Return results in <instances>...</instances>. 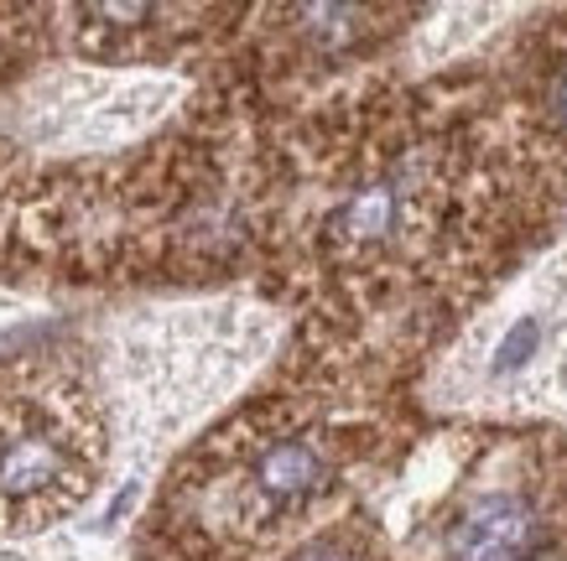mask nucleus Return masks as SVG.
Returning <instances> with one entry per match:
<instances>
[{
	"label": "nucleus",
	"mask_w": 567,
	"mask_h": 561,
	"mask_svg": "<svg viewBox=\"0 0 567 561\" xmlns=\"http://www.w3.org/2000/svg\"><path fill=\"white\" fill-rule=\"evenodd\" d=\"M84 432L63 401H37L0 416V515L63 510L84 478Z\"/></svg>",
	"instance_id": "obj_1"
},
{
	"label": "nucleus",
	"mask_w": 567,
	"mask_h": 561,
	"mask_svg": "<svg viewBox=\"0 0 567 561\" xmlns=\"http://www.w3.org/2000/svg\"><path fill=\"white\" fill-rule=\"evenodd\" d=\"M532 546L536 515L516 494H480L447 530V557L453 561H520Z\"/></svg>",
	"instance_id": "obj_2"
},
{
	"label": "nucleus",
	"mask_w": 567,
	"mask_h": 561,
	"mask_svg": "<svg viewBox=\"0 0 567 561\" xmlns=\"http://www.w3.org/2000/svg\"><path fill=\"white\" fill-rule=\"evenodd\" d=\"M318 484H323V458H318V447H308V443H281L256 463V489L266 494L271 505H297V499H308Z\"/></svg>",
	"instance_id": "obj_3"
},
{
	"label": "nucleus",
	"mask_w": 567,
	"mask_h": 561,
	"mask_svg": "<svg viewBox=\"0 0 567 561\" xmlns=\"http://www.w3.org/2000/svg\"><path fill=\"white\" fill-rule=\"evenodd\" d=\"M395 224H401V193L391 183H375V187H364V193H354L344 204V214H339L344 239H360V245L385 239Z\"/></svg>",
	"instance_id": "obj_4"
},
{
	"label": "nucleus",
	"mask_w": 567,
	"mask_h": 561,
	"mask_svg": "<svg viewBox=\"0 0 567 561\" xmlns=\"http://www.w3.org/2000/svg\"><path fill=\"white\" fill-rule=\"evenodd\" d=\"M551 110H557V120L567 125V73L557 79V94H551Z\"/></svg>",
	"instance_id": "obj_5"
},
{
	"label": "nucleus",
	"mask_w": 567,
	"mask_h": 561,
	"mask_svg": "<svg viewBox=\"0 0 567 561\" xmlns=\"http://www.w3.org/2000/svg\"><path fill=\"white\" fill-rule=\"evenodd\" d=\"M302 561H344V557H339V551H308Z\"/></svg>",
	"instance_id": "obj_6"
}]
</instances>
